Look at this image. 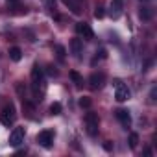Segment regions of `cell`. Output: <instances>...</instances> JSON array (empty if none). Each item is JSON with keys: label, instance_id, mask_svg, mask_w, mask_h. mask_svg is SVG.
<instances>
[{"label": "cell", "instance_id": "6da1fadb", "mask_svg": "<svg viewBox=\"0 0 157 157\" xmlns=\"http://www.w3.org/2000/svg\"><path fill=\"white\" fill-rule=\"evenodd\" d=\"M83 122H85V129H87L89 137H96V135H98V126H100L98 113L87 109V113L83 115Z\"/></svg>", "mask_w": 157, "mask_h": 157}, {"label": "cell", "instance_id": "7a4b0ae2", "mask_svg": "<svg viewBox=\"0 0 157 157\" xmlns=\"http://www.w3.org/2000/svg\"><path fill=\"white\" fill-rule=\"evenodd\" d=\"M113 85H115V100L117 102H128L129 96H131V91L128 89V85H124L122 80H118V78H115L113 80Z\"/></svg>", "mask_w": 157, "mask_h": 157}, {"label": "cell", "instance_id": "3957f363", "mask_svg": "<svg viewBox=\"0 0 157 157\" xmlns=\"http://www.w3.org/2000/svg\"><path fill=\"white\" fill-rule=\"evenodd\" d=\"M15 118H17V111H15V105L10 104L2 109V113H0V122H2L4 126H13L15 124Z\"/></svg>", "mask_w": 157, "mask_h": 157}, {"label": "cell", "instance_id": "277c9868", "mask_svg": "<svg viewBox=\"0 0 157 157\" xmlns=\"http://www.w3.org/2000/svg\"><path fill=\"white\" fill-rule=\"evenodd\" d=\"M87 83H89V87H91L93 91L104 89V85H105V74H104V72H93V74L89 76Z\"/></svg>", "mask_w": 157, "mask_h": 157}, {"label": "cell", "instance_id": "5b68a950", "mask_svg": "<svg viewBox=\"0 0 157 157\" xmlns=\"http://www.w3.org/2000/svg\"><path fill=\"white\" fill-rule=\"evenodd\" d=\"M24 137H26V128L24 126H17V128H13V131L10 133V144L11 146H21L22 142H24Z\"/></svg>", "mask_w": 157, "mask_h": 157}, {"label": "cell", "instance_id": "8992f818", "mask_svg": "<svg viewBox=\"0 0 157 157\" xmlns=\"http://www.w3.org/2000/svg\"><path fill=\"white\" fill-rule=\"evenodd\" d=\"M54 139H56L54 129H43V131H39V135H37V142H39L43 148H52V146H54Z\"/></svg>", "mask_w": 157, "mask_h": 157}, {"label": "cell", "instance_id": "52a82bcc", "mask_svg": "<svg viewBox=\"0 0 157 157\" xmlns=\"http://www.w3.org/2000/svg\"><path fill=\"white\" fill-rule=\"evenodd\" d=\"M76 33L82 39H85V41H93L94 39V32H93L91 24H87V22H78L76 24Z\"/></svg>", "mask_w": 157, "mask_h": 157}, {"label": "cell", "instance_id": "ba28073f", "mask_svg": "<svg viewBox=\"0 0 157 157\" xmlns=\"http://www.w3.org/2000/svg\"><path fill=\"white\" fill-rule=\"evenodd\" d=\"M115 117H117V120L122 124V128H129L131 126V115H129V111L128 109H117L115 111Z\"/></svg>", "mask_w": 157, "mask_h": 157}, {"label": "cell", "instance_id": "9c48e42d", "mask_svg": "<svg viewBox=\"0 0 157 157\" xmlns=\"http://www.w3.org/2000/svg\"><path fill=\"white\" fill-rule=\"evenodd\" d=\"M124 11V0H111V6H109V15L111 19H118Z\"/></svg>", "mask_w": 157, "mask_h": 157}, {"label": "cell", "instance_id": "30bf717a", "mask_svg": "<svg viewBox=\"0 0 157 157\" xmlns=\"http://www.w3.org/2000/svg\"><path fill=\"white\" fill-rule=\"evenodd\" d=\"M68 46H70V52H72L76 57H82V52H83V39H82V37L72 39Z\"/></svg>", "mask_w": 157, "mask_h": 157}, {"label": "cell", "instance_id": "8fae6325", "mask_svg": "<svg viewBox=\"0 0 157 157\" xmlns=\"http://www.w3.org/2000/svg\"><path fill=\"white\" fill-rule=\"evenodd\" d=\"M61 2H63L74 15H80V13H82V6H80V2H78V0H61Z\"/></svg>", "mask_w": 157, "mask_h": 157}, {"label": "cell", "instance_id": "7c38bea8", "mask_svg": "<svg viewBox=\"0 0 157 157\" xmlns=\"http://www.w3.org/2000/svg\"><path fill=\"white\" fill-rule=\"evenodd\" d=\"M8 54H10V59H11V61H15V63L22 59V50H21L19 46H11Z\"/></svg>", "mask_w": 157, "mask_h": 157}, {"label": "cell", "instance_id": "4fadbf2b", "mask_svg": "<svg viewBox=\"0 0 157 157\" xmlns=\"http://www.w3.org/2000/svg\"><path fill=\"white\" fill-rule=\"evenodd\" d=\"M70 80L74 82V85L78 87V89H80V87H83V78L80 76V72H76V70H70Z\"/></svg>", "mask_w": 157, "mask_h": 157}, {"label": "cell", "instance_id": "5bb4252c", "mask_svg": "<svg viewBox=\"0 0 157 157\" xmlns=\"http://www.w3.org/2000/svg\"><path fill=\"white\" fill-rule=\"evenodd\" d=\"M54 50H56V56H57L59 63H65V59H67V50H65V46H63V44H56Z\"/></svg>", "mask_w": 157, "mask_h": 157}, {"label": "cell", "instance_id": "9a60e30c", "mask_svg": "<svg viewBox=\"0 0 157 157\" xmlns=\"http://www.w3.org/2000/svg\"><path fill=\"white\" fill-rule=\"evenodd\" d=\"M139 15H140V19H142V21H151V17H153V10H151V8H148V6H144V8H140Z\"/></svg>", "mask_w": 157, "mask_h": 157}, {"label": "cell", "instance_id": "2e32d148", "mask_svg": "<svg viewBox=\"0 0 157 157\" xmlns=\"http://www.w3.org/2000/svg\"><path fill=\"white\" fill-rule=\"evenodd\" d=\"M128 142H129V148H131V150H135V148L139 146V133H129Z\"/></svg>", "mask_w": 157, "mask_h": 157}, {"label": "cell", "instance_id": "e0dca14e", "mask_svg": "<svg viewBox=\"0 0 157 157\" xmlns=\"http://www.w3.org/2000/svg\"><path fill=\"white\" fill-rule=\"evenodd\" d=\"M78 104H80V107H83V109H91V105H93V100H91L89 96H82Z\"/></svg>", "mask_w": 157, "mask_h": 157}, {"label": "cell", "instance_id": "ac0fdd59", "mask_svg": "<svg viewBox=\"0 0 157 157\" xmlns=\"http://www.w3.org/2000/svg\"><path fill=\"white\" fill-rule=\"evenodd\" d=\"M61 111H63V105L59 102H54L50 105V115H61Z\"/></svg>", "mask_w": 157, "mask_h": 157}, {"label": "cell", "instance_id": "d6986e66", "mask_svg": "<svg viewBox=\"0 0 157 157\" xmlns=\"http://www.w3.org/2000/svg\"><path fill=\"white\" fill-rule=\"evenodd\" d=\"M105 57H107V50H105L104 46L98 48V50H96V57H94V61H96V59H105Z\"/></svg>", "mask_w": 157, "mask_h": 157}, {"label": "cell", "instance_id": "ffe728a7", "mask_svg": "<svg viewBox=\"0 0 157 157\" xmlns=\"http://www.w3.org/2000/svg\"><path fill=\"white\" fill-rule=\"evenodd\" d=\"M104 15H105L104 8H102V6H96V10H94V17H96V19H104Z\"/></svg>", "mask_w": 157, "mask_h": 157}, {"label": "cell", "instance_id": "44dd1931", "mask_svg": "<svg viewBox=\"0 0 157 157\" xmlns=\"http://www.w3.org/2000/svg\"><path fill=\"white\" fill-rule=\"evenodd\" d=\"M104 150H105V151H111V150H113V142H111V140H105V142H104Z\"/></svg>", "mask_w": 157, "mask_h": 157}, {"label": "cell", "instance_id": "7402d4cb", "mask_svg": "<svg viewBox=\"0 0 157 157\" xmlns=\"http://www.w3.org/2000/svg\"><path fill=\"white\" fill-rule=\"evenodd\" d=\"M48 74H50V76H57V68H56L54 65H50V67H48Z\"/></svg>", "mask_w": 157, "mask_h": 157}, {"label": "cell", "instance_id": "603a6c76", "mask_svg": "<svg viewBox=\"0 0 157 157\" xmlns=\"http://www.w3.org/2000/svg\"><path fill=\"white\" fill-rule=\"evenodd\" d=\"M150 100L155 102V87H151V91H150Z\"/></svg>", "mask_w": 157, "mask_h": 157}, {"label": "cell", "instance_id": "cb8c5ba5", "mask_svg": "<svg viewBox=\"0 0 157 157\" xmlns=\"http://www.w3.org/2000/svg\"><path fill=\"white\" fill-rule=\"evenodd\" d=\"M46 4H48L50 10H54V8H56V0H46Z\"/></svg>", "mask_w": 157, "mask_h": 157}, {"label": "cell", "instance_id": "d4e9b609", "mask_svg": "<svg viewBox=\"0 0 157 157\" xmlns=\"http://www.w3.org/2000/svg\"><path fill=\"white\" fill-rule=\"evenodd\" d=\"M8 2H11V4H17V2H19V0H8Z\"/></svg>", "mask_w": 157, "mask_h": 157}]
</instances>
